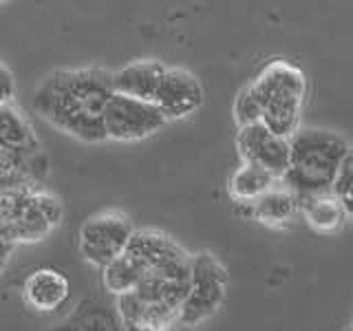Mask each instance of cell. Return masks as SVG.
I'll use <instances>...</instances> for the list:
<instances>
[{
    "label": "cell",
    "mask_w": 353,
    "mask_h": 331,
    "mask_svg": "<svg viewBox=\"0 0 353 331\" xmlns=\"http://www.w3.org/2000/svg\"><path fill=\"white\" fill-rule=\"evenodd\" d=\"M135 228L124 214L106 212L84 221L80 228V252L82 257L95 265V268H106L110 261H115L121 252L126 250V243Z\"/></svg>",
    "instance_id": "52a82bcc"
},
{
    "label": "cell",
    "mask_w": 353,
    "mask_h": 331,
    "mask_svg": "<svg viewBox=\"0 0 353 331\" xmlns=\"http://www.w3.org/2000/svg\"><path fill=\"white\" fill-rule=\"evenodd\" d=\"M49 331H124L115 309L106 307L99 298L91 296L80 301L71 316Z\"/></svg>",
    "instance_id": "4fadbf2b"
},
{
    "label": "cell",
    "mask_w": 353,
    "mask_h": 331,
    "mask_svg": "<svg viewBox=\"0 0 353 331\" xmlns=\"http://www.w3.org/2000/svg\"><path fill=\"white\" fill-rule=\"evenodd\" d=\"M163 331H172V329H163Z\"/></svg>",
    "instance_id": "603a6c76"
},
{
    "label": "cell",
    "mask_w": 353,
    "mask_h": 331,
    "mask_svg": "<svg viewBox=\"0 0 353 331\" xmlns=\"http://www.w3.org/2000/svg\"><path fill=\"white\" fill-rule=\"evenodd\" d=\"M0 150L20 157L40 154V143L31 126L9 106H0Z\"/></svg>",
    "instance_id": "5bb4252c"
},
{
    "label": "cell",
    "mask_w": 353,
    "mask_h": 331,
    "mask_svg": "<svg viewBox=\"0 0 353 331\" xmlns=\"http://www.w3.org/2000/svg\"><path fill=\"white\" fill-rule=\"evenodd\" d=\"M276 183V177L268 170L259 168V166L243 163L241 168L234 172L230 181V192L232 197L241 199V201H256L261 194L272 190Z\"/></svg>",
    "instance_id": "e0dca14e"
},
{
    "label": "cell",
    "mask_w": 353,
    "mask_h": 331,
    "mask_svg": "<svg viewBox=\"0 0 353 331\" xmlns=\"http://www.w3.org/2000/svg\"><path fill=\"white\" fill-rule=\"evenodd\" d=\"M248 91L261 108V124L290 139L298 130L305 97V75L285 60H274L259 73Z\"/></svg>",
    "instance_id": "3957f363"
},
{
    "label": "cell",
    "mask_w": 353,
    "mask_h": 331,
    "mask_svg": "<svg viewBox=\"0 0 353 331\" xmlns=\"http://www.w3.org/2000/svg\"><path fill=\"white\" fill-rule=\"evenodd\" d=\"M11 252H14V245H11L9 241H5L3 237H0V274L5 272L7 263H9V259H11Z\"/></svg>",
    "instance_id": "7402d4cb"
},
{
    "label": "cell",
    "mask_w": 353,
    "mask_h": 331,
    "mask_svg": "<svg viewBox=\"0 0 353 331\" xmlns=\"http://www.w3.org/2000/svg\"><path fill=\"white\" fill-rule=\"evenodd\" d=\"M110 75L113 71L99 66L53 71L36 88L31 106L66 135L86 143L106 141L102 113L113 95Z\"/></svg>",
    "instance_id": "6da1fadb"
},
{
    "label": "cell",
    "mask_w": 353,
    "mask_h": 331,
    "mask_svg": "<svg viewBox=\"0 0 353 331\" xmlns=\"http://www.w3.org/2000/svg\"><path fill=\"white\" fill-rule=\"evenodd\" d=\"M14 93H16L14 75H11V71L0 62V106H7L11 99H14Z\"/></svg>",
    "instance_id": "44dd1931"
},
{
    "label": "cell",
    "mask_w": 353,
    "mask_h": 331,
    "mask_svg": "<svg viewBox=\"0 0 353 331\" xmlns=\"http://www.w3.org/2000/svg\"><path fill=\"white\" fill-rule=\"evenodd\" d=\"M351 170H353V152H349L342 159L340 168L334 177V183H331V194L338 199L349 214H351Z\"/></svg>",
    "instance_id": "d6986e66"
},
{
    "label": "cell",
    "mask_w": 353,
    "mask_h": 331,
    "mask_svg": "<svg viewBox=\"0 0 353 331\" xmlns=\"http://www.w3.org/2000/svg\"><path fill=\"white\" fill-rule=\"evenodd\" d=\"M296 210V197L290 190H279V188H272V190L261 194L256 201H252L254 217L261 221H270V223H281V221L292 219Z\"/></svg>",
    "instance_id": "ac0fdd59"
},
{
    "label": "cell",
    "mask_w": 353,
    "mask_h": 331,
    "mask_svg": "<svg viewBox=\"0 0 353 331\" xmlns=\"http://www.w3.org/2000/svg\"><path fill=\"white\" fill-rule=\"evenodd\" d=\"M236 146L243 163L259 166V168L272 172L276 179L285 174L287 159H290V141L274 135L261 121L239 130Z\"/></svg>",
    "instance_id": "9c48e42d"
},
{
    "label": "cell",
    "mask_w": 353,
    "mask_h": 331,
    "mask_svg": "<svg viewBox=\"0 0 353 331\" xmlns=\"http://www.w3.org/2000/svg\"><path fill=\"white\" fill-rule=\"evenodd\" d=\"M124 252L130 254L132 259H137L148 274L170 270L192 261V254H188L174 239L157 230H135Z\"/></svg>",
    "instance_id": "30bf717a"
},
{
    "label": "cell",
    "mask_w": 353,
    "mask_h": 331,
    "mask_svg": "<svg viewBox=\"0 0 353 331\" xmlns=\"http://www.w3.org/2000/svg\"><path fill=\"white\" fill-rule=\"evenodd\" d=\"M290 141V159L283 179L294 197L331 192L342 159L351 152L349 141L334 130L298 128Z\"/></svg>",
    "instance_id": "7a4b0ae2"
},
{
    "label": "cell",
    "mask_w": 353,
    "mask_h": 331,
    "mask_svg": "<svg viewBox=\"0 0 353 331\" xmlns=\"http://www.w3.org/2000/svg\"><path fill=\"white\" fill-rule=\"evenodd\" d=\"M234 119L241 128L261 121V108L256 104V99H254L252 93L248 91V86L241 88L236 99H234Z\"/></svg>",
    "instance_id": "ffe728a7"
},
{
    "label": "cell",
    "mask_w": 353,
    "mask_h": 331,
    "mask_svg": "<svg viewBox=\"0 0 353 331\" xmlns=\"http://www.w3.org/2000/svg\"><path fill=\"white\" fill-rule=\"evenodd\" d=\"M296 203L305 214L307 223L320 232H334L351 217L338 199L327 194H312V197H296Z\"/></svg>",
    "instance_id": "9a60e30c"
},
{
    "label": "cell",
    "mask_w": 353,
    "mask_h": 331,
    "mask_svg": "<svg viewBox=\"0 0 353 331\" xmlns=\"http://www.w3.org/2000/svg\"><path fill=\"white\" fill-rule=\"evenodd\" d=\"M146 276H148L146 268H143L137 259H132L130 254L121 252L115 261H110L104 268V287L110 294L121 296L135 290Z\"/></svg>",
    "instance_id": "2e32d148"
},
{
    "label": "cell",
    "mask_w": 353,
    "mask_h": 331,
    "mask_svg": "<svg viewBox=\"0 0 353 331\" xmlns=\"http://www.w3.org/2000/svg\"><path fill=\"white\" fill-rule=\"evenodd\" d=\"M152 104L168 119H181L192 115L203 104V86L199 77L179 66H165L163 77L152 97Z\"/></svg>",
    "instance_id": "ba28073f"
},
{
    "label": "cell",
    "mask_w": 353,
    "mask_h": 331,
    "mask_svg": "<svg viewBox=\"0 0 353 331\" xmlns=\"http://www.w3.org/2000/svg\"><path fill=\"white\" fill-rule=\"evenodd\" d=\"M347 331H349V329H347Z\"/></svg>",
    "instance_id": "cb8c5ba5"
},
{
    "label": "cell",
    "mask_w": 353,
    "mask_h": 331,
    "mask_svg": "<svg viewBox=\"0 0 353 331\" xmlns=\"http://www.w3.org/2000/svg\"><path fill=\"white\" fill-rule=\"evenodd\" d=\"M165 64L157 60H137L132 64H126L124 69L113 71L110 82H113V93L135 97L141 102H150L157 93V86L163 77Z\"/></svg>",
    "instance_id": "8fae6325"
},
{
    "label": "cell",
    "mask_w": 353,
    "mask_h": 331,
    "mask_svg": "<svg viewBox=\"0 0 353 331\" xmlns=\"http://www.w3.org/2000/svg\"><path fill=\"white\" fill-rule=\"evenodd\" d=\"M102 124L106 139L137 141L146 139L154 135L159 128H163L165 117L150 102H141V99L135 97L113 93L104 106Z\"/></svg>",
    "instance_id": "8992f818"
},
{
    "label": "cell",
    "mask_w": 353,
    "mask_h": 331,
    "mask_svg": "<svg viewBox=\"0 0 353 331\" xmlns=\"http://www.w3.org/2000/svg\"><path fill=\"white\" fill-rule=\"evenodd\" d=\"M228 296V272L212 254L201 252L192 257L188 294L179 307L176 323L194 327L212 318Z\"/></svg>",
    "instance_id": "5b68a950"
},
{
    "label": "cell",
    "mask_w": 353,
    "mask_h": 331,
    "mask_svg": "<svg viewBox=\"0 0 353 331\" xmlns=\"http://www.w3.org/2000/svg\"><path fill=\"white\" fill-rule=\"evenodd\" d=\"M22 294H25V301L31 309L42 314H51L66 303L71 287L64 274L51 268H42L27 276Z\"/></svg>",
    "instance_id": "7c38bea8"
},
{
    "label": "cell",
    "mask_w": 353,
    "mask_h": 331,
    "mask_svg": "<svg viewBox=\"0 0 353 331\" xmlns=\"http://www.w3.org/2000/svg\"><path fill=\"white\" fill-rule=\"evenodd\" d=\"M62 214L60 199L36 188L0 192V237L11 245L44 241L60 225Z\"/></svg>",
    "instance_id": "277c9868"
}]
</instances>
